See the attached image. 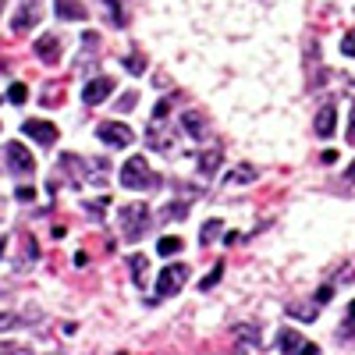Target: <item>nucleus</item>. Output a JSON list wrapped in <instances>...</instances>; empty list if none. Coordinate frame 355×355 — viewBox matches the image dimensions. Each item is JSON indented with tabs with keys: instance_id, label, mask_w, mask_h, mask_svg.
<instances>
[{
	"instance_id": "nucleus-32",
	"label": "nucleus",
	"mask_w": 355,
	"mask_h": 355,
	"mask_svg": "<svg viewBox=\"0 0 355 355\" xmlns=\"http://www.w3.org/2000/svg\"><path fill=\"white\" fill-rule=\"evenodd\" d=\"M167 114H171V96H164V100L153 107V121H164Z\"/></svg>"
},
{
	"instance_id": "nucleus-16",
	"label": "nucleus",
	"mask_w": 355,
	"mask_h": 355,
	"mask_svg": "<svg viewBox=\"0 0 355 355\" xmlns=\"http://www.w3.org/2000/svg\"><path fill=\"white\" fill-rule=\"evenodd\" d=\"M220 160H224V153H220V150H206V153H199L196 167H199V174H202V178H214V174L220 171Z\"/></svg>"
},
{
	"instance_id": "nucleus-6",
	"label": "nucleus",
	"mask_w": 355,
	"mask_h": 355,
	"mask_svg": "<svg viewBox=\"0 0 355 355\" xmlns=\"http://www.w3.org/2000/svg\"><path fill=\"white\" fill-rule=\"evenodd\" d=\"M21 132L33 139V142H40V146H53L57 135H61V128L50 125V121H43V117H28V121L21 125Z\"/></svg>"
},
{
	"instance_id": "nucleus-33",
	"label": "nucleus",
	"mask_w": 355,
	"mask_h": 355,
	"mask_svg": "<svg viewBox=\"0 0 355 355\" xmlns=\"http://www.w3.org/2000/svg\"><path fill=\"white\" fill-rule=\"evenodd\" d=\"M341 53L355 57V28H348V33H345V40H341Z\"/></svg>"
},
{
	"instance_id": "nucleus-1",
	"label": "nucleus",
	"mask_w": 355,
	"mask_h": 355,
	"mask_svg": "<svg viewBox=\"0 0 355 355\" xmlns=\"http://www.w3.org/2000/svg\"><path fill=\"white\" fill-rule=\"evenodd\" d=\"M121 185L132 192H153V189H160V174L146 164V157H132L121 167Z\"/></svg>"
},
{
	"instance_id": "nucleus-40",
	"label": "nucleus",
	"mask_w": 355,
	"mask_h": 355,
	"mask_svg": "<svg viewBox=\"0 0 355 355\" xmlns=\"http://www.w3.org/2000/svg\"><path fill=\"white\" fill-rule=\"evenodd\" d=\"M0 256H4V239H0Z\"/></svg>"
},
{
	"instance_id": "nucleus-7",
	"label": "nucleus",
	"mask_w": 355,
	"mask_h": 355,
	"mask_svg": "<svg viewBox=\"0 0 355 355\" xmlns=\"http://www.w3.org/2000/svg\"><path fill=\"white\" fill-rule=\"evenodd\" d=\"M110 93H114V78H107V75L89 78V82L82 85V103H85V107H96V103H103Z\"/></svg>"
},
{
	"instance_id": "nucleus-8",
	"label": "nucleus",
	"mask_w": 355,
	"mask_h": 355,
	"mask_svg": "<svg viewBox=\"0 0 355 355\" xmlns=\"http://www.w3.org/2000/svg\"><path fill=\"white\" fill-rule=\"evenodd\" d=\"M40 0H25V4L18 8V15H15V21H11V28H15V33L18 36H25L28 33V28H36L40 25Z\"/></svg>"
},
{
	"instance_id": "nucleus-11",
	"label": "nucleus",
	"mask_w": 355,
	"mask_h": 355,
	"mask_svg": "<svg viewBox=\"0 0 355 355\" xmlns=\"http://www.w3.org/2000/svg\"><path fill=\"white\" fill-rule=\"evenodd\" d=\"M96 53H100V33H93V28H89V33L82 36V53H78V71L89 64L93 68L96 64Z\"/></svg>"
},
{
	"instance_id": "nucleus-35",
	"label": "nucleus",
	"mask_w": 355,
	"mask_h": 355,
	"mask_svg": "<svg viewBox=\"0 0 355 355\" xmlns=\"http://www.w3.org/2000/svg\"><path fill=\"white\" fill-rule=\"evenodd\" d=\"M135 100H139L135 93H125L121 100H117V110H121V114H128V110H135Z\"/></svg>"
},
{
	"instance_id": "nucleus-19",
	"label": "nucleus",
	"mask_w": 355,
	"mask_h": 355,
	"mask_svg": "<svg viewBox=\"0 0 355 355\" xmlns=\"http://www.w3.org/2000/svg\"><path fill=\"white\" fill-rule=\"evenodd\" d=\"M277 348H281V352H302V348H306V338H302L299 331L284 327V331L277 334Z\"/></svg>"
},
{
	"instance_id": "nucleus-22",
	"label": "nucleus",
	"mask_w": 355,
	"mask_h": 355,
	"mask_svg": "<svg viewBox=\"0 0 355 355\" xmlns=\"http://www.w3.org/2000/svg\"><path fill=\"white\" fill-rule=\"evenodd\" d=\"M182 249H185V242L178 239V234H164V239L157 242V252H160V256H178Z\"/></svg>"
},
{
	"instance_id": "nucleus-14",
	"label": "nucleus",
	"mask_w": 355,
	"mask_h": 355,
	"mask_svg": "<svg viewBox=\"0 0 355 355\" xmlns=\"http://www.w3.org/2000/svg\"><path fill=\"white\" fill-rule=\"evenodd\" d=\"M256 178H259V171L252 164H239V167H231L224 174V185H252Z\"/></svg>"
},
{
	"instance_id": "nucleus-28",
	"label": "nucleus",
	"mask_w": 355,
	"mask_h": 355,
	"mask_svg": "<svg viewBox=\"0 0 355 355\" xmlns=\"http://www.w3.org/2000/svg\"><path fill=\"white\" fill-rule=\"evenodd\" d=\"M220 277H224V266L217 263L214 270H210V274H206V277L199 281V288H202V291H210V288H217V281H220Z\"/></svg>"
},
{
	"instance_id": "nucleus-27",
	"label": "nucleus",
	"mask_w": 355,
	"mask_h": 355,
	"mask_svg": "<svg viewBox=\"0 0 355 355\" xmlns=\"http://www.w3.org/2000/svg\"><path fill=\"white\" fill-rule=\"evenodd\" d=\"M103 4L110 8V15H107V18H110V25H117V28H125V25H128V18L121 15V4H117V0H103Z\"/></svg>"
},
{
	"instance_id": "nucleus-12",
	"label": "nucleus",
	"mask_w": 355,
	"mask_h": 355,
	"mask_svg": "<svg viewBox=\"0 0 355 355\" xmlns=\"http://www.w3.org/2000/svg\"><path fill=\"white\" fill-rule=\"evenodd\" d=\"M146 142H150L153 150H160V153H171L174 150V132L171 128H160V121H153V128L146 132Z\"/></svg>"
},
{
	"instance_id": "nucleus-34",
	"label": "nucleus",
	"mask_w": 355,
	"mask_h": 355,
	"mask_svg": "<svg viewBox=\"0 0 355 355\" xmlns=\"http://www.w3.org/2000/svg\"><path fill=\"white\" fill-rule=\"evenodd\" d=\"M15 199H18V202H33V199H36V189H33V185H18Z\"/></svg>"
},
{
	"instance_id": "nucleus-10",
	"label": "nucleus",
	"mask_w": 355,
	"mask_h": 355,
	"mask_svg": "<svg viewBox=\"0 0 355 355\" xmlns=\"http://www.w3.org/2000/svg\"><path fill=\"white\" fill-rule=\"evenodd\" d=\"M36 57L43 64H57V61H61V36H53V33L40 36L36 40Z\"/></svg>"
},
{
	"instance_id": "nucleus-38",
	"label": "nucleus",
	"mask_w": 355,
	"mask_h": 355,
	"mask_svg": "<svg viewBox=\"0 0 355 355\" xmlns=\"http://www.w3.org/2000/svg\"><path fill=\"white\" fill-rule=\"evenodd\" d=\"M345 185H352L355 189V160L348 164V171H345Z\"/></svg>"
},
{
	"instance_id": "nucleus-13",
	"label": "nucleus",
	"mask_w": 355,
	"mask_h": 355,
	"mask_svg": "<svg viewBox=\"0 0 355 355\" xmlns=\"http://www.w3.org/2000/svg\"><path fill=\"white\" fill-rule=\"evenodd\" d=\"M61 171L75 178V185H85V178H89V164L78 153H61Z\"/></svg>"
},
{
	"instance_id": "nucleus-18",
	"label": "nucleus",
	"mask_w": 355,
	"mask_h": 355,
	"mask_svg": "<svg viewBox=\"0 0 355 355\" xmlns=\"http://www.w3.org/2000/svg\"><path fill=\"white\" fill-rule=\"evenodd\" d=\"M182 125H185V132H189L192 139H206V121H202L199 110H185V114H182Z\"/></svg>"
},
{
	"instance_id": "nucleus-20",
	"label": "nucleus",
	"mask_w": 355,
	"mask_h": 355,
	"mask_svg": "<svg viewBox=\"0 0 355 355\" xmlns=\"http://www.w3.org/2000/svg\"><path fill=\"white\" fill-rule=\"evenodd\" d=\"M128 266H132V281L142 288V284H146V270H150V259H146L142 252H132V256H128Z\"/></svg>"
},
{
	"instance_id": "nucleus-26",
	"label": "nucleus",
	"mask_w": 355,
	"mask_h": 355,
	"mask_svg": "<svg viewBox=\"0 0 355 355\" xmlns=\"http://www.w3.org/2000/svg\"><path fill=\"white\" fill-rule=\"evenodd\" d=\"M125 68H128L132 75H142V71H146V57H142L139 50H132V53L125 57Z\"/></svg>"
},
{
	"instance_id": "nucleus-3",
	"label": "nucleus",
	"mask_w": 355,
	"mask_h": 355,
	"mask_svg": "<svg viewBox=\"0 0 355 355\" xmlns=\"http://www.w3.org/2000/svg\"><path fill=\"white\" fill-rule=\"evenodd\" d=\"M185 284H189V263H171V266H164L160 277H157V291H153L150 306H157V302L171 299V295H178Z\"/></svg>"
},
{
	"instance_id": "nucleus-37",
	"label": "nucleus",
	"mask_w": 355,
	"mask_h": 355,
	"mask_svg": "<svg viewBox=\"0 0 355 355\" xmlns=\"http://www.w3.org/2000/svg\"><path fill=\"white\" fill-rule=\"evenodd\" d=\"M345 139L355 146V103H352V110H348V132H345Z\"/></svg>"
},
{
	"instance_id": "nucleus-30",
	"label": "nucleus",
	"mask_w": 355,
	"mask_h": 355,
	"mask_svg": "<svg viewBox=\"0 0 355 355\" xmlns=\"http://www.w3.org/2000/svg\"><path fill=\"white\" fill-rule=\"evenodd\" d=\"M107 202H110L107 196H103V199H96V202H85V214H89V217H93V220H103V214H100V210H103V206H107Z\"/></svg>"
},
{
	"instance_id": "nucleus-17",
	"label": "nucleus",
	"mask_w": 355,
	"mask_h": 355,
	"mask_svg": "<svg viewBox=\"0 0 355 355\" xmlns=\"http://www.w3.org/2000/svg\"><path fill=\"white\" fill-rule=\"evenodd\" d=\"M234 338H239L242 348H259V345H263L259 327H252V323H239V327H234Z\"/></svg>"
},
{
	"instance_id": "nucleus-36",
	"label": "nucleus",
	"mask_w": 355,
	"mask_h": 355,
	"mask_svg": "<svg viewBox=\"0 0 355 355\" xmlns=\"http://www.w3.org/2000/svg\"><path fill=\"white\" fill-rule=\"evenodd\" d=\"M331 299H334V288H331V284H323V288L316 291V302H320V306H327Z\"/></svg>"
},
{
	"instance_id": "nucleus-25",
	"label": "nucleus",
	"mask_w": 355,
	"mask_h": 355,
	"mask_svg": "<svg viewBox=\"0 0 355 355\" xmlns=\"http://www.w3.org/2000/svg\"><path fill=\"white\" fill-rule=\"evenodd\" d=\"M185 217H189V202L178 199V202H167L164 206V220H185Z\"/></svg>"
},
{
	"instance_id": "nucleus-31",
	"label": "nucleus",
	"mask_w": 355,
	"mask_h": 355,
	"mask_svg": "<svg viewBox=\"0 0 355 355\" xmlns=\"http://www.w3.org/2000/svg\"><path fill=\"white\" fill-rule=\"evenodd\" d=\"M25 96H28V89H25L21 82H15V85L8 89V100H11V103H25Z\"/></svg>"
},
{
	"instance_id": "nucleus-21",
	"label": "nucleus",
	"mask_w": 355,
	"mask_h": 355,
	"mask_svg": "<svg viewBox=\"0 0 355 355\" xmlns=\"http://www.w3.org/2000/svg\"><path fill=\"white\" fill-rule=\"evenodd\" d=\"M220 231H224V220H220V217H210V220L199 227V245H210Z\"/></svg>"
},
{
	"instance_id": "nucleus-5",
	"label": "nucleus",
	"mask_w": 355,
	"mask_h": 355,
	"mask_svg": "<svg viewBox=\"0 0 355 355\" xmlns=\"http://www.w3.org/2000/svg\"><path fill=\"white\" fill-rule=\"evenodd\" d=\"M96 139L114 146V150H125V146L135 142V132L128 125H121V121H103V125H96Z\"/></svg>"
},
{
	"instance_id": "nucleus-23",
	"label": "nucleus",
	"mask_w": 355,
	"mask_h": 355,
	"mask_svg": "<svg viewBox=\"0 0 355 355\" xmlns=\"http://www.w3.org/2000/svg\"><path fill=\"white\" fill-rule=\"evenodd\" d=\"M40 259V245L33 242V239H25V245H21V256H18V270H25V263H36Z\"/></svg>"
},
{
	"instance_id": "nucleus-15",
	"label": "nucleus",
	"mask_w": 355,
	"mask_h": 355,
	"mask_svg": "<svg viewBox=\"0 0 355 355\" xmlns=\"http://www.w3.org/2000/svg\"><path fill=\"white\" fill-rule=\"evenodd\" d=\"M53 11L64 21H82L85 18V4H78V0H53Z\"/></svg>"
},
{
	"instance_id": "nucleus-29",
	"label": "nucleus",
	"mask_w": 355,
	"mask_h": 355,
	"mask_svg": "<svg viewBox=\"0 0 355 355\" xmlns=\"http://www.w3.org/2000/svg\"><path fill=\"white\" fill-rule=\"evenodd\" d=\"M21 323H25V316H18V313H0V331H15Z\"/></svg>"
},
{
	"instance_id": "nucleus-2",
	"label": "nucleus",
	"mask_w": 355,
	"mask_h": 355,
	"mask_svg": "<svg viewBox=\"0 0 355 355\" xmlns=\"http://www.w3.org/2000/svg\"><path fill=\"white\" fill-rule=\"evenodd\" d=\"M117 224H121V234H125L128 242H139L142 234L153 227V217H150V210H146L142 202H132V206H121Z\"/></svg>"
},
{
	"instance_id": "nucleus-4",
	"label": "nucleus",
	"mask_w": 355,
	"mask_h": 355,
	"mask_svg": "<svg viewBox=\"0 0 355 355\" xmlns=\"http://www.w3.org/2000/svg\"><path fill=\"white\" fill-rule=\"evenodd\" d=\"M4 164H8V171H11L15 178H33V171H36L33 153H28L21 142H8V146H4Z\"/></svg>"
},
{
	"instance_id": "nucleus-9",
	"label": "nucleus",
	"mask_w": 355,
	"mask_h": 355,
	"mask_svg": "<svg viewBox=\"0 0 355 355\" xmlns=\"http://www.w3.org/2000/svg\"><path fill=\"white\" fill-rule=\"evenodd\" d=\"M334 128H338V107L334 103H323L316 110V117H313V132H316V139H331Z\"/></svg>"
},
{
	"instance_id": "nucleus-39",
	"label": "nucleus",
	"mask_w": 355,
	"mask_h": 355,
	"mask_svg": "<svg viewBox=\"0 0 355 355\" xmlns=\"http://www.w3.org/2000/svg\"><path fill=\"white\" fill-rule=\"evenodd\" d=\"M348 320H355V302H352V306H348Z\"/></svg>"
},
{
	"instance_id": "nucleus-24",
	"label": "nucleus",
	"mask_w": 355,
	"mask_h": 355,
	"mask_svg": "<svg viewBox=\"0 0 355 355\" xmlns=\"http://www.w3.org/2000/svg\"><path fill=\"white\" fill-rule=\"evenodd\" d=\"M288 316H299V320H309V323H313V320L320 316V302H313V306H299V302H291V306H288Z\"/></svg>"
},
{
	"instance_id": "nucleus-41",
	"label": "nucleus",
	"mask_w": 355,
	"mask_h": 355,
	"mask_svg": "<svg viewBox=\"0 0 355 355\" xmlns=\"http://www.w3.org/2000/svg\"><path fill=\"white\" fill-rule=\"evenodd\" d=\"M0 4H4V0H0Z\"/></svg>"
}]
</instances>
